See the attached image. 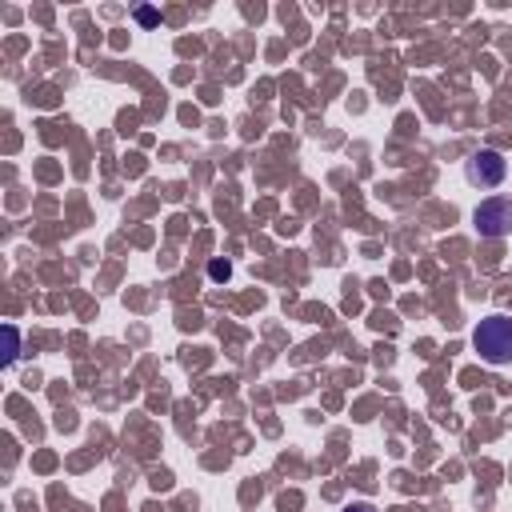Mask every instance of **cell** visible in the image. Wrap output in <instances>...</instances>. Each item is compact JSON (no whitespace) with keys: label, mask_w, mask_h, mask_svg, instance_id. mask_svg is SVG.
Returning a JSON list of instances; mask_svg holds the SVG:
<instances>
[{"label":"cell","mask_w":512,"mask_h":512,"mask_svg":"<svg viewBox=\"0 0 512 512\" xmlns=\"http://www.w3.org/2000/svg\"><path fill=\"white\" fill-rule=\"evenodd\" d=\"M228 272H232V268H228L224 260H212V264H208V276H212V280H228Z\"/></svg>","instance_id":"277c9868"},{"label":"cell","mask_w":512,"mask_h":512,"mask_svg":"<svg viewBox=\"0 0 512 512\" xmlns=\"http://www.w3.org/2000/svg\"><path fill=\"white\" fill-rule=\"evenodd\" d=\"M16 348H20V336H16V328H8V356H4V364L16 360Z\"/></svg>","instance_id":"8992f818"},{"label":"cell","mask_w":512,"mask_h":512,"mask_svg":"<svg viewBox=\"0 0 512 512\" xmlns=\"http://www.w3.org/2000/svg\"><path fill=\"white\" fill-rule=\"evenodd\" d=\"M472 224H476V232H480V236H488V240H500V236H508V232H512V200H504V196H492V200L476 204V212H472Z\"/></svg>","instance_id":"3957f363"},{"label":"cell","mask_w":512,"mask_h":512,"mask_svg":"<svg viewBox=\"0 0 512 512\" xmlns=\"http://www.w3.org/2000/svg\"><path fill=\"white\" fill-rule=\"evenodd\" d=\"M472 344H476L480 360H488L496 368L500 364H512V316H504V312L484 316L476 324V332H472Z\"/></svg>","instance_id":"6da1fadb"},{"label":"cell","mask_w":512,"mask_h":512,"mask_svg":"<svg viewBox=\"0 0 512 512\" xmlns=\"http://www.w3.org/2000/svg\"><path fill=\"white\" fill-rule=\"evenodd\" d=\"M344 512H376L372 504H352V508H344Z\"/></svg>","instance_id":"52a82bcc"},{"label":"cell","mask_w":512,"mask_h":512,"mask_svg":"<svg viewBox=\"0 0 512 512\" xmlns=\"http://www.w3.org/2000/svg\"><path fill=\"white\" fill-rule=\"evenodd\" d=\"M504 172H508V164H504V156L496 148H476L464 160V176H468L472 188H496L504 180Z\"/></svg>","instance_id":"7a4b0ae2"},{"label":"cell","mask_w":512,"mask_h":512,"mask_svg":"<svg viewBox=\"0 0 512 512\" xmlns=\"http://www.w3.org/2000/svg\"><path fill=\"white\" fill-rule=\"evenodd\" d=\"M136 20H140L144 28H152V24L160 20V16H156V8H136Z\"/></svg>","instance_id":"5b68a950"}]
</instances>
